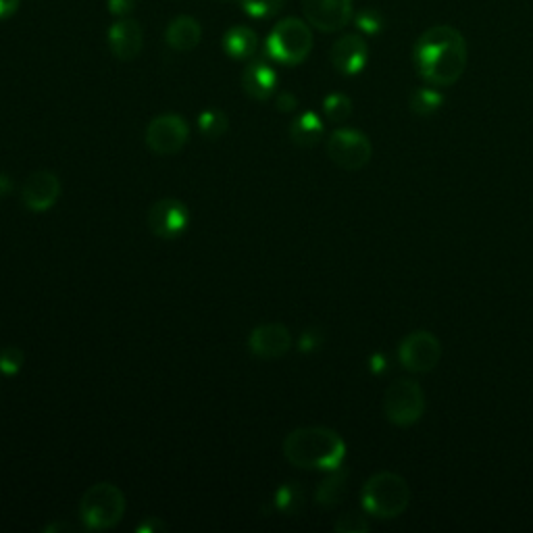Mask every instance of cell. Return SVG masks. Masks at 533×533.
Masks as SVG:
<instances>
[{"instance_id":"obj_1","label":"cell","mask_w":533,"mask_h":533,"mask_svg":"<svg viewBox=\"0 0 533 533\" xmlns=\"http://www.w3.org/2000/svg\"><path fill=\"white\" fill-rule=\"evenodd\" d=\"M467 42L452 25H434L425 30L413 48L419 78L436 88L452 86L467 69Z\"/></svg>"},{"instance_id":"obj_2","label":"cell","mask_w":533,"mask_h":533,"mask_svg":"<svg viewBox=\"0 0 533 533\" xmlns=\"http://www.w3.org/2000/svg\"><path fill=\"white\" fill-rule=\"evenodd\" d=\"M284 456L298 469L334 471L346 459V442L329 427H298L284 440Z\"/></svg>"},{"instance_id":"obj_3","label":"cell","mask_w":533,"mask_h":533,"mask_svg":"<svg viewBox=\"0 0 533 533\" xmlns=\"http://www.w3.org/2000/svg\"><path fill=\"white\" fill-rule=\"evenodd\" d=\"M361 502L365 513L375 519H396L409 509L411 488L402 475L382 471L367 479L361 492Z\"/></svg>"},{"instance_id":"obj_4","label":"cell","mask_w":533,"mask_h":533,"mask_svg":"<svg viewBox=\"0 0 533 533\" xmlns=\"http://www.w3.org/2000/svg\"><path fill=\"white\" fill-rule=\"evenodd\" d=\"M267 55L282 65H300L307 61L313 50V32L309 21L286 17L271 30L267 42Z\"/></svg>"},{"instance_id":"obj_5","label":"cell","mask_w":533,"mask_h":533,"mask_svg":"<svg viewBox=\"0 0 533 533\" xmlns=\"http://www.w3.org/2000/svg\"><path fill=\"white\" fill-rule=\"evenodd\" d=\"M125 494L109 481L90 486L80 500V519L86 529H113L125 515Z\"/></svg>"},{"instance_id":"obj_6","label":"cell","mask_w":533,"mask_h":533,"mask_svg":"<svg viewBox=\"0 0 533 533\" xmlns=\"http://www.w3.org/2000/svg\"><path fill=\"white\" fill-rule=\"evenodd\" d=\"M425 413L423 388L413 379H396L384 392V415L396 427H411Z\"/></svg>"},{"instance_id":"obj_7","label":"cell","mask_w":533,"mask_h":533,"mask_svg":"<svg viewBox=\"0 0 533 533\" xmlns=\"http://www.w3.org/2000/svg\"><path fill=\"white\" fill-rule=\"evenodd\" d=\"M398 359L406 371L429 373L438 367L442 359V344L431 332L417 329V332L402 338L398 346Z\"/></svg>"},{"instance_id":"obj_8","label":"cell","mask_w":533,"mask_h":533,"mask_svg":"<svg viewBox=\"0 0 533 533\" xmlns=\"http://www.w3.org/2000/svg\"><path fill=\"white\" fill-rule=\"evenodd\" d=\"M327 155L340 169L359 171L371 161L373 146L363 132L344 128L327 138Z\"/></svg>"},{"instance_id":"obj_9","label":"cell","mask_w":533,"mask_h":533,"mask_svg":"<svg viewBox=\"0 0 533 533\" xmlns=\"http://www.w3.org/2000/svg\"><path fill=\"white\" fill-rule=\"evenodd\" d=\"M190 136V128L182 115L165 113L152 119L146 128L144 140L146 146L155 152V155H177Z\"/></svg>"},{"instance_id":"obj_10","label":"cell","mask_w":533,"mask_h":533,"mask_svg":"<svg viewBox=\"0 0 533 533\" xmlns=\"http://www.w3.org/2000/svg\"><path fill=\"white\" fill-rule=\"evenodd\" d=\"M302 13L315 30L334 34L350 23L354 5L352 0H302Z\"/></svg>"},{"instance_id":"obj_11","label":"cell","mask_w":533,"mask_h":533,"mask_svg":"<svg viewBox=\"0 0 533 533\" xmlns=\"http://www.w3.org/2000/svg\"><path fill=\"white\" fill-rule=\"evenodd\" d=\"M190 223V211L182 200L161 198L148 211V227L157 238L173 240L186 232Z\"/></svg>"},{"instance_id":"obj_12","label":"cell","mask_w":533,"mask_h":533,"mask_svg":"<svg viewBox=\"0 0 533 533\" xmlns=\"http://www.w3.org/2000/svg\"><path fill=\"white\" fill-rule=\"evenodd\" d=\"M61 196V180L53 171H34L28 175L23 188H21V200L23 207L30 209L32 213H44L57 205Z\"/></svg>"},{"instance_id":"obj_13","label":"cell","mask_w":533,"mask_h":533,"mask_svg":"<svg viewBox=\"0 0 533 533\" xmlns=\"http://www.w3.org/2000/svg\"><path fill=\"white\" fill-rule=\"evenodd\" d=\"M248 348L259 359H279L292 348V334L282 323H265L252 329Z\"/></svg>"},{"instance_id":"obj_14","label":"cell","mask_w":533,"mask_h":533,"mask_svg":"<svg viewBox=\"0 0 533 533\" xmlns=\"http://www.w3.org/2000/svg\"><path fill=\"white\" fill-rule=\"evenodd\" d=\"M332 65L342 75H359L369 61V46L363 36L359 34H346L338 38L329 53Z\"/></svg>"},{"instance_id":"obj_15","label":"cell","mask_w":533,"mask_h":533,"mask_svg":"<svg viewBox=\"0 0 533 533\" xmlns=\"http://www.w3.org/2000/svg\"><path fill=\"white\" fill-rule=\"evenodd\" d=\"M107 40L113 57L119 61H134L142 53L144 46V34L140 23L130 17L117 19L109 28Z\"/></svg>"},{"instance_id":"obj_16","label":"cell","mask_w":533,"mask_h":533,"mask_svg":"<svg viewBox=\"0 0 533 533\" xmlns=\"http://www.w3.org/2000/svg\"><path fill=\"white\" fill-rule=\"evenodd\" d=\"M242 88L252 100H269L277 88V73L267 61H252L242 73Z\"/></svg>"},{"instance_id":"obj_17","label":"cell","mask_w":533,"mask_h":533,"mask_svg":"<svg viewBox=\"0 0 533 533\" xmlns=\"http://www.w3.org/2000/svg\"><path fill=\"white\" fill-rule=\"evenodd\" d=\"M165 40H167L169 48L177 50V53H190V50H194L202 40V28H200L198 19H194L190 15L175 17L167 25Z\"/></svg>"},{"instance_id":"obj_18","label":"cell","mask_w":533,"mask_h":533,"mask_svg":"<svg viewBox=\"0 0 533 533\" xmlns=\"http://www.w3.org/2000/svg\"><path fill=\"white\" fill-rule=\"evenodd\" d=\"M223 50L234 61L252 59L259 50V36L246 25H234L223 36Z\"/></svg>"},{"instance_id":"obj_19","label":"cell","mask_w":533,"mask_h":533,"mask_svg":"<svg viewBox=\"0 0 533 533\" xmlns=\"http://www.w3.org/2000/svg\"><path fill=\"white\" fill-rule=\"evenodd\" d=\"M290 140L298 148H313L323 140V121L315 113H302L290 123Z\"/></svg>"},{"instance_id":"obj_20","label":"cell","mask_w":533,"mask_h":533,"mask_svg":"<svg viewBox=\"0 0 533 533\" xmlns=\"http://www.w3.org/2000/svg\"><path fill=\"white\" fill-rule=\"evenodd\" d=\"M346 481H348V473L334 469L332 475L325 477L319 484L315 492V502L323 506V509H332V506L340 504V500L346 494Z\"/></svg>"},{"instance_id":"obj_21","label":"cell","mask_w":533,"mask_h":533,"mask_svg":"<svg viewBox=\"0 0 533 533\" xmlns=\"http://www.w3.org/2000/svg\"><path fill=\"white\" fill-rule=\"evenodd\" d=\"M275 509L282 513V515H298L304 506V492L302 488L296 484V481H288V484L279 486L273 498Z\"/></svg>"},{"instance_id":"obj_22","label":"cell","mask_w":533,"mask_h":533,"mask_svg":"<svg viewBox=\"0 0 533 533\" xmlns=\"http://www.w3.org/2000/svg\"><path fill=\"white\" fill-rule=\"evenodd\" d=\"M442 105H444V96L434 88H419L409 98L411 113L417 117L436 115L442 109Z\"/></svg>"},{"instance_id":"obj_23","label":"cell","mask_w":533,"mask_h":533,"mask_svg":"<svg viewBox=\"0 0 533 533\" xmlns=\"http://www.w3.org/2000/svg\"><path fill=\"white\" fill-rule=\"evenodd\" d=\"M198 130L205 138L217 140L227 134L230 130V121H227V115L219 109H207L198 115Z\"/></svg>"},{"instance_id":"obj_24","label":"cell","mask_w":533,"mask_h":533,"mask_svg":"<svg viewBox=\"0 0 533 533\" xmlns=\"http://www.w3.org/2000/svg\"><path fill=\"white\" fill-rule=\"evenodd\" d=\"M323 113L329 121L342 123L352 115V100L346 94L334 92L323 100Z\"/></svg>"},{"instance_id":"obj_25","label":"cell","mask_w":533,"mask_h":533,"mask_svg":"<svg viewBox=\"0 0 533 533\" xmlns=\"http://www.w3.org/2000/svg\"><path fill=\"white\" fill-rule=\"evenodd\" d=\"M286 0H240V7L248 17L269 19L284 9Z\"/></svg>"},{"instance_id":"obj_26","label":"cell","mask_w":533,"mask_h":533,"mask_svg":"<svg viewBox=\"0 0 533 533\" xmlns=\"http://www.w3.org/2000/svg\"><path fill=\"white\" fill-rule=\"evenodd\" d=\"M354 21H357V28L367 34V36H375L384 30L386 25V19L384 15L379 13L377 9H363L357 17H354Z\"/></svg>"},{"instance_id":"obj_27","label":"cell","mask_w":533,"mask_h":533,"mask_svg":"<svg viewBox=\"0 0 533 533\" xmlns=\"http://www.w3.org/2000/svg\"><path fill=\"white\" fill-rule=\"evenodd\" d=\"M25 363V354L17 346H9L0 350V373L17 375Z\"/></svg>"},{"instance_id":"obj_28","label":"cell","mask_w":533,"mask_h":533,"mask_svg":"<svg viewBox=\"0 0 533 533\" xmlns=\"http://www.w3.org/2000/svg\"><path fill=\"white\" fill-rule=\"evenodd\" d=\"M334 529L338 533H367L369 531V521L365 519V515L346 513L334 523Z\"/></svg>"},{"instance_id":"obj_29","label":"cell","mask_w":533,"mask_h":533,"mask_svg":"<svg viewBox=\"0 0 533 533\" xmlns=\"http://www.w3.org/2000/svg\"><path fill=\"white\" fill-rule=\"evenodd\" d=\"M323 344V334L319 332V329L311 327V329H304L300 340H298V348L300 352H315L319 350Z\"/></svg>"},{"instance_id":"obj_30","label":"cell","mask_w":533,"mask_h":533,"mask_svg":"<svg viewBox=\"0 0 533 533\" xmlns=\"http://www.w3.org/2000/svg\"><path fill=\"white\" fill-rule=\"evenodd\" d=\"M109 13L117 19L130 17L136 11V0H107Z\"/></svg>"},{"instance_id":"obj_31","label":"cell","mask_w":533,"mask_h":533,"mask_svg":"<svg viewBox=\"0 0 533 533\" xmlns=\"http://www.w3.org/2000/svg\"><path fill=\"white\" fill-rule=\"evenodd\" d=\"M275 107H277V111H282V113H292L298 107V100L294 94L282 92V94L275 96Z\"/></svg>"},{"instance_id":"obj_32","label":"cell","mask_w":533,"mask_h":533,"mask_svg":"<svg viewBox=\"0 0 533 533\" xmlns=\"http://www.w3.org/2000/svg\"><path fill=\"white\" fill-rule=\"evenodd\" d=\"M167 525L155 517H146L140 525H138V533H159V531H165Z\"/></svg>"},{"instance_id":"obj_33","label":"cell","mask_w":533,"mask_h":533,"mask_svg":"<svg viewBox=\"0 0 533 533\" xmlns=\"http://www.w3.org/2000/svg\"><path fill=\"white\" fill-rule=\"evenodd\" d=\"M21 0H0V21H5L17 13Z\"/></svg>"},{"instance_id":"obj_34","label":"cell","mask_w":533,"mask_h":533,"mask_svg":"<svg viewBox=\"0 0 533 533\" xmlns=\"http://www.w3.org/2000/svg\"><path fill=\"white\" fill-rule=\"evenodd\" d=\"M13 180H11V177L9 175H5V173H0V198H5V196H9L11 192H13Z\"/></svg>"},{"instance_id":"obj_35","label":"cell","mask_w":533,"mask_h":533,"mask_svg":"<svg viewBox=\"0 0 533 533\" xmlns=\"http://www.w3.org/2000/svg\"><path fill=\"white\" fill-rule=\"evenodd\" d=\"M371 369H373L375 373L386 371V359L382 357V354H375V357H371Z\"/></svg>"},{"instance_id":"obj_36","label":"cell","mask_w":533,"mask_h":533,"mask_svg":"<svg viewBox=\"0 0 533 533\" xmlns=\"http://www.w3.org/2000/svg\"><path fill=\"white\" fill-rule=\"evenodd\" d=\"M69 529H71V525H67V523H53V525H48L44 531L55 533V531H69Z\"/></svg>"}]
</instances>
